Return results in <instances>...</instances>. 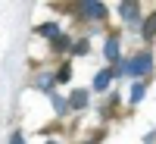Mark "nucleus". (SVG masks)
Returning a JSON list of instances; mask_svg holds the SVG:
<instances>
[{"instance_id": "1", "label": "nucleus", "mask_w": 156, "mask_h": 144, "mask_svg": "<svg viewBox=\"0 0 156 144\" xmlns=\"http://www.w3.org/2000/svg\"><path fill=\"white\" fill-rule=\"evenodd\" d=\"M153 69V57L150 54H137V57H131V60H119L112 66V72H115V78L119 75H134L137 82H144V75Z\"/></svg>"}, {"instance_id": "2", "label": "nucleus", "mask_w": 156, "mask_h": 144, "mask_svg": "<svg viewBox=\"0 0 156 144\" xmlns=\"http://www.w3.org/2000/svg\"><path fill=\"white\" fill-rule=\"evenodd\" d=\"M103 54H106V60L112 63V66L122 60V57H119V38H115V35H109V38H106V47H103Z\"/></svg>"}, {"instance_id": "3", "label": "nucleus", "mask_w": 156, "mask_h": 144, "mask_svg": "<svg viewBox=\"0 0 156 144\" xmlns=\"http://www.w3.org/2000/svg\"><path fill=\"white\" fill-rule=\"evenodd\" d=\"M112 78H115L112 66H109V69H103V72H97V78H94V91H106V88L112 85Z\"/></svg>"}, {"instance_id": "4", "label": "nucleus", "mask_w": 156, "mask_h": 144, "mask_svg": "<svg viewBox=\"0 0 156 144\" xmlns=\"http://www.w3.org/2000/svg\"><path fill=\"white\" fill-rule=\"evenodd\" d=\"M119 13H122V19L140 25V9H137V3H122V6H119Z\"/></svg>"}, {"instance_id": "5", "label": "nucleus", "mask_w": 156, "mask_h": 144, "mask_svg": "<svg viewBox=\"0 0 156 144\" xmlns=\"http://www.w3.org/2000/svg\"><path fill=\"white\" fill-rule=\"evenodd\" d=\"M66 103H69V110H84V107H87V91H81V88L72 91V97H69Z\"/></svg>"}, {"instance_id": "6", "label": "nucleus", "mask_w": 156, "mask_h": 144, "mask_svg": "<svg viewBox=\"0 0 156 144\" xmlns=\"http://www.w3.org/2000/svg\"><path fill=\"white\" fill-rule=\"evenodd\" d=\"M81 6H84L81 13L87 19H103V16H106V3H81Z\"/></svg>"}, {"instance_id": "7", "label": "nucleus", "mask_w": 156, "mask_h": 144, "mask_svg": "<svg viewBox=\"0 0 156 144\" xmlns=\"http://www.w3.org/2000/svg\"><path fill=\"white\" fill-rule=\"evenodd\" d=\"M140 35H144V38H153L156 35V13L150 19H140Z\"/></svg>"}, {"instance_id": "8", "label": "nucleus", "mask_w": 156, "mask_h": 144, "mask_svg": "<svg viewBox=\"0 0 156 144\" xmlns=\"http://www.w3.org/2000/svg\"><path fill=\"white\" fill-rule=\"evenodd\" d=\"M37 35H41V38H50V41H53V38L59 35V28H56L53 22H44V25H37Z\"/></svg>"}, {"instance_id": "9", "label": "nucleus", "mask_w": 156, "mask_h": 144, "mask_svg": "<svg viewBox=\"0 0 156 144\" xmlns=\"http://www.w3.org/2000/svg\"><path fill=\"white\" fill-rule=\"evenodd\" d=\"M69 47H72L69 35H56V38H53V50H56V54H62V50H69Z\"/></svg>"}, {"instance_id": "10", "label": "nucleus", "mask_w": 156, "mask_h": 144, "mask_svg": "<svg viewBox=\"0 0 156 144\" xmlns=\"http://www.w3.org/2000/svg\"><path fill=\"white\" fill-rule=\"evenodd\" d=\"M144 94H147V82H134V88H131V103H140Z\"/></svg>"}, {"instance_id": "11", "label": "nucleus", "mask_w": 156, "mask_h": 144, "mask_svg": "<svg viewBox=\"0 0 156 144\" xmlns=\"http://www.w3.org/2000/svg\"><path fill=\"white\" fill-rule=\"evenodd\" d=\"M53 75H41V78H37V88H41V91H47V94H53Z\"/></svg>"}, {"instance_id": "12", "label": "nucleus", "mask_w": 156, "mask_h": 144, "mask_svg": "<svg viewBox=\"0 0 156 144\" xmlns=\"http://www.w3.org/2000/svg\"><path fill=\"white\" fill-rule=\"evenodd\" d=\"M69 78H72V69H69V66H62V69H59V72L53 75V82H59V85H66Z\"/></svg>"}, {"instance_id": "13", "label": "nucleus", "mask_w": 156, "mask_h": 144, "mask_svg": "<svg viewBox=\"0 0 156 144\" xmlns=\"http://www.w3.org/2000/svg\"><path fill=\"white\" fill-rule=\"evenodd\" d=\"M53 110H56V113L62 116V113H66V110H69V103H66V100H62V97H56V94H53Z\"/></svg>"}, {"instance_id": "14", "label": "nucleus", "mask_w": 156, "mask_h": 144, "mask_svg": "<svg viewBox=\"0 0 156 144\" xmlns=\"http://www.w3.org/2000/svg\"><path fill=\"white\" fill-rule=\"evenodd\" d=\"M72 54H75V57L87 54V41H78V44H72Z\"/></svg>"}, {"instance_id": "15", "label": "nucleus", "mask_w": 156, "mask_h": 144, "mask_svg": "<svg viewBox=\"0 0 156 144\" xmlns=\"http://www.w3.org/2000/svg\"><path fill=\"white\" fill-rule=\"evenodd\" d=\"M9 144H25V138H22V132H12V135H9Z\"/></svg>"}, {"instance_id": "16", "label": "nucleus", "mask_w": 156, "mask_h": 144, "mask_svg": "<svg viewBox=\"0 0 156 144\" xmlns=\"http://www.w3.org/2000/svg\"><path fill=\"white\" fill-rule=\"evenodd\" d=\"M50 144H56V141H50Z\"/></svg>"}]
</instances>
